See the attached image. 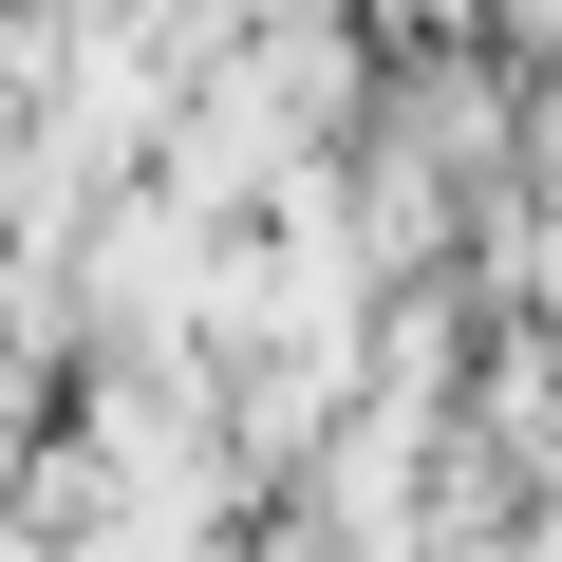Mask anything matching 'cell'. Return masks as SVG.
Returning <instances> with one entry per match:
<instances>
[]
</instances>
